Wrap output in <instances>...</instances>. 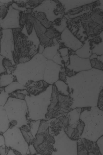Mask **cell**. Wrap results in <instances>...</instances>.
Here are the masks:
<instances>
[{
	"label": "cell",
	"mask_w": 103,
	"mask_h": 155,
	"mask_svg": "<svg viewBox=\"0 0 103 155\" xmlns=\"http://www.w3.org/2000/svg\"><path fill=\"white\" fill-rule=\"evenodd\" d=\"M61 42L65 47L74 51L81 48L83 43L75 36L67 27H66L60 35Z\"/></svg>",
	"instance_id": "cell-12"
},
{
	"label": "cell",
	"mask_w": 103,
	"mask_h": 155,
	"mask_svg": "<svg viewBox=\"0 0 103 155\" xmlns=\"http://www.w3.org/2000/svg\"><path fill=\"white\" fill-rule=\"evenodd\" d=\"M85 85L76 74L67 76L66 83L68 85L85 87L69 91L73 99L72 109L76 108L97 106L99 95L103 90V71L92 68L81 72Z\"/></svg>",
	"instance_id": "cell-1"
},
{
	"label": "cell",
	"mask_w": 103,
	"mask_h": 155,
	"mask_svg": "<svg viewBox=\"0 0 103 155\" xmlns=\"http://www.w3.org/2000/svg\"><path fill=\"white\" fill-rule=\"evenodd\" d=\"M4 57H2V59L1 58L0 62V74L6 73V71L4 67L3 63V59Z\"/></svg>",
	"instance_id": "cell-31"
},
{
	"label": "cell",
	"mask_w": 103,
	"mask_h": 155,
	"mask_svg": "<svg viewBox=\"0 0 103 155\" xmlns=\"http://www.w3.org/2000/svg\"><path fill=\"white\" fill-rule=\"evenodd\" d=\"M73 51L69 52V61L65 67V74L70 77L80 72L89 70L92 68L89 58H84L77 56Z\"/></svg>",
	"instance_id": "cell-6"
},
{
	"label": "cell",
	"mask_w": 103,
	"mask_h": 155,
	"mask_svg": "<svg viewBox=\"0 0 103 155\" xmlns=\"http://www.w3.org/2000/svg\"><path fill=\"white\" fill-rule=\"evenodd\" d=\"M19 24L21 28L22 29L24 25L25 24L28 19L27 14L22 11L19 13Z\"/></svg>",
	"instance_id": "cell-25"
},
{
	"label": "cell",
	"mask_w": 103,
	"mask_h": 155,
	"mask_svg": "<svg viewBox=\"0 0 103 155\" xmlns=\"http://www.w3.org/2000/svg\"><path fill=\"white\" fill-rule=\"evenodd\" d=\"M77 155H101L96 142L80 138L77 140Z\"/></svg>",
	"instance_id": "cell-9"
},
{
	"label": "cell",
	"mask_w": 103,
	"mask_h": 155,
	"mask_svg": "<svg viewBox=\"0 0 103 155\" xmlns=\"http://www.w3.org/2000/svg\"><path fill=\"white\" fill-rule=\"evenodd\" d=\"M4 89L5 91L10 94L17 90L26 89V88L17 81H16L4 87Z\"/></svg>",
	"instance_id": "cell-19"
},
{
	"label": "cell",
	"mask_w": 103,
	"mask_h": 155,
	"mask_svg": "<svg viewBox=\"0 0 103 155\" xmlns=\"http://www.w3.org/2000/svg\"><path fill=\"white\" fill-rule=\"evenodd\" d=\"M43 1L30 0L27 3V4L31 7H35L40 4Z\"/></svg>",
	"instance_id": "cell-30"
},
{
	"label": "cell",
	"mask_w": 103,
	"mask_h": 155,
	"mask_svg": "<svg viewBox=\"0 0 103 155\" xmlns=\"http://www.w3.org/2000/svg\"><path fill=\"white\" fill-rule=\"evenodd\" d=\"M63 67L52 60H48L45 70L43 80L50 85L59 80V74Z\"/></svg>",
	"instance_id": "cell-10"
},
{
	"label": "cell",
	"mask_w": 103,
	"mask_h": 155,
	"mask_svg": "<svg viewBox=\"0 0 103 155\" xmlns=\"http://www.w3.org/2000/svg\"><path fill=\"white\" fill-rule=\"evenodd\" d=\"M25 26L27 33L29 35H30L34 27L32 21L28 18L25 24Z\"/></svg>",
	"instance_id": "cell-26"
},
{
	"label": "cell",
	"mask_w": 103,
	"mask_h": 155,
	"mask_svg": "<svg viewBox=\"0 0 103 155\" xmlns=\"http://www.w3.org/2000/svg\"><path fill=\"white\" fill-rule=\"evenodd\" d=\"M97 106L100 109L103 111V90L99 95Z\"/></svg>",
	"instance_id": "cell-29"
},
{
	"label": "cell",
	"mask_w": 103,
	"mask_h": 155,
	"mask_svg": "<svg viewBox=\"0 0 103 155\" xmlns=\"http://www.w3.org/2000/svg\"><path fill=\"white\" fill-rule=\"evenodd\" d=\"M54 84L59 93L65 95H69L68 86L66 82L59 80Z\"/></svg>",
	"instance_id": "cell-18"
},
{
	"label": "cell",
	"mask_w": 103,
	"mask_h": 155,
	"mask_svg": "<svg viewBox=\"0 0 103 155\" xmlns=\"http://www.w3.org/2000/svg\"><path fill=\"white\" fill-rule=\"evenodd\" d=\"M17 81L16 76L12 74L6 73L0 74V87H5L13 82Z\"/></svg>",
	"instance_id": "cell-17"
},
{
	"label": "cell",
	"mask_w": 103,
	"mask_h": 155,
	"mask_svg": "<svg viewBox=\"0 0 103 155\" xmlns=\"http://www.w3.org/2000/svg\"><path fill=\"white\" fill-rule=\"evenodd\" d=\"M65 11L67 12L74 8L90 4L96 1L94 0H60Z\"/></svg>",
	"instance_id": "cell-15"
},
{
	"label": "cell",
	"mask_w": 103,
	"mask_h": 155,
	"mask_svg": "<svg viewBox=\"0 0 103 155\" xmlns=\"http://www.w3.org/2000/svg\"><path fill=\"white\" fill-rule=\"evenodd\" d=\"M22 30L21 28L12 30L14 43L13 58L16 65L28 62L39 51L33 42L28 40L27 37L22 33Z\"/></svg>",
	"instance_id": "cell-4"
},
{
	"label": "cell",
	"mask_w": 103,
	"mask_h": 155,
	"mask_svg": "<svg viewBox=\"0 0 103 155\" xmlns=\"http://www.w3.org/2000/svg\"><path fill=\"white\" fill-rule=\"evenodd\" d=\"M45 34L50 39L55 38L60 36L59 32L53 27L47 29Z\"/></svg>",
	"instance_id": "cell-23"
},
{
	"label": "cell",
	"mask_w": 103,
	"mask_h": 155,
	"mask_svg": "<svg viewBox=\"0 0 103 155\" xmlns=\"http://www.w3.org/2000/svg\"><path fill=\"white\" fill-rule=\"evenodd\" d=\"M73 101L70 95H64L58 92L57 100L48 111L50 118H55L65 115L70 111L72 110L71 106Z\"/></svg>",
	"instance_id": "cell-7"
},
{
	"label": "cell",
	"mask_w": 103,
	"mask_h": 155,
	"mask_svg": "<svg viewBox=\"0 0 103 155\" xmlns=\"http://www.w3.org/2000/svg\"><path fill=\"white\" fill-rule=\"evenodd\" d=\"M68 124V118L66 114L57 117L51 123V131L54 136L59 135Z\"/></svg>",
	"instance_id": "cell-14"
},
{
	"label": "cell",
	"mask_w": 103,
	"mask_h": 155,
	"mask_svg": "<svg viewBox=\"0 0 103 155\" xmlns=\"http://www.w3.org/2000/svg\"><path fill=\"white\" fill-rule=\"evenodd\" d=\"M102 71H103V70H102Z\"/></svg>",
	"instance_id": "cell-33"
},
{
	"label": "cell",
	"mask_w": 103,
	"mask_h": 155,
	"mask_svg": "<svg viewBox=\"0 0 103 155\" xmlns=\"http://www.w3.org/2000/svg\"><path fill=\"white\" fill-rule=\"evenodd\" d=\"M97 55L95 54H92L89 58L91 67L94 68L102 70L103 63L97 59Z\"/></svg>",
	"instance_id": "cell-21"
},
{
	"label": "cell",
	"mask_w": 103,
	"mask_h": 155,
	"mask_svg": "<svg viewBox=\"0 0 103 155\" xmlns=\"http://www.w3.org/2000/svg\"><path fill=\"white\" fill-rule=\"evenodd\" d=\"M32 16L40 22L42 21L47 18L45 13L41 12H39L36 13L34 14V16Z\"/></svg>",
	"instance_id": "cell-27"
},
{
	"label": "cell",
	"mask_w": 103,
	"mask_h": 155,
	"mask_svg": "<svg viewBox=\"0 0 103 155\" xmlns=\"http://www.w3.org/2000/svg\"><path fill=\"white\" fill-rule=\"evenodd\" d=\"M0 88L1 106H4L9 98L10 95L5 91L4 87Z\"/></svg>",
	"instance_id": "cell-24"
},
{
	"label": "cell",
	"mask_w": 103,
	"mask_h": 155,
	"mask_svg": "<svg viewBox=\"0 0 103 155\" xmlns=\"http://www.w3.org/2000/svg\"><path fill=\"white\" fill-rule=\"evenodd\" d=\"M33 57L28 62L16 65V68L12 74L17 81L25 86L28 81L43 80L44 75L48 59L46 58L35 59Z\"/></svg>",
	"instance_id": "cell-3"
},
{
	"label": "cell",
	"mask_w": 103,
	"mask_h": 155,
	"mask_svg": "<svg viewBox=\"0 0 103 155\" xmlns=\"http://www.w3.org/2000/svg\"><path fill=\"white\" fill-rule=\"evenodd\" d=\"M3 65L8 74H12L15 71L16 65L13 64L9 59L4 57L3 59Z\"/></svg>",
	"instance_id": "cell-20"
},
{
	"label": "cell",
	"mask_w": 103,
	"mask_h": 155,
	"mask_svg": "<svg viewBox=\"0 0 103 155\" xmlns=\"http://www.w3.org/2000/svg\"><path fill=\"white\" fill-rule=\"evenodd\" d=\"M29 94L26 89H20L16 91L9 94L10 97L25 100V97Z\"/></svg>",
	"instance_id": "cell-22"
},
{
	"label": "cell",
	"mask_w": 103,
	"mask_h": 155,
	"mask_svg": "<svg viewBox=\"0 0 103 155\" xmlns=\"http://www.w3.org/2000/svg\"><path fill=\"white\" fill-rule=\"evenodd\" d=\"M50 85L42 80L38 81H29L25 86L29 95L36 96L45 91Z\"/></svg>",
	"instance_id": "cell-13"
},
{
	"label": "cell",
	"mask_w": 103,
	"mask_h": 155,
	"mask_svg": "<svg viewBox=\"0 0 103 155\" xmlns=\"http://www.w3.org/2000/svg\"><path fill=\"white\" fill-rule=\"evenodd\" d=\"M27 15L28 18L33 23L34 28L39 39L40 44L45 47H50L52 46L54 43L53 39L49 38L45 34L47 29L40 21L32 16L31 14H27Z\"/></svg>",
	"instance_id": "cell-11"
},
{
	"label": "cell",
	"mask_w": 103,
	"mask_h": 155,
	"mask_svg": "<svg viewBox=\"0 0 103 155\" xmlns=\"http://www.w3.org/2000/svg\"><path fill=\"white\" fill-rule=\"evenodd\" d=\"M80 118L85 125L80 138L96 142L103 135V111L97 106L82 108Z\"/></svg>",
	"instance_id": "cell-2"
},
{
	"label": "cell",
	"mask_w": 103,
	"mask_h": 155,
	"mask_svg": "<svg viewBox=\"0 0 103 155\" xmlns=\"http://www.w3.org/2000/svg\"><path fill=\"white\" fill-rule=\"evenodd\" d=\"M55 138L56 145L54 148L56 151H59L60 154H77V140L71 139L65 133L64 130Z\"/></svg>",
	"instance_id": "cell-8"
},
{
	"label": "cell",
	"mask_w": 103,
	"mask_h": 155,
	"mask_svg": "<svg viewBox=\"0 0 103 155\" xmlns=\"http://www.w3.org/2000/svg\"><path fill=\"white\" fill-rule=\"evenodd\" d=\"M17 5L19 7H23L26 6V4L23 3H20L17 4Z\"/></svg>",
	"instance_id": "cell-32"
},
{
	"label": "cell",
	"mask_w": 103,
	"mask_h": 155,
	"mask_svg": "<svg viewBox=\"0 0 103 155\" xmlns=\"http://www.w3.org/2000/svg\"><path fill=\"white\" fill-rule=\"evenodd\" d=\"M81 108L73 109L66 114L68 118V124L64 131L73 140H77L80 138L84 130V124L80 118Z\"/></svg>",
	"instance_id": "cell-5"
},
{
	"label": "cell",
	"mask_w": 103,
	"mask_h": 155,
	"mask_svg": "<svg viewBox=\"0 0 103 155\" xmlns=\"http://www.w3.org/2000/svg\"><path fill=\"white\" fill-rule=\"evenodd\" d=\"M0 15L2 20L3 19L6 17L8 13V7L5 5L0 6Z\"/></svg>",
	"instance_id": "cell-28"
},
{
	"label": "cell",
	"mask_w": 103,
	"mask_h": 155,
	"mask_svg": "<svg viewBox=\"0 0 103 155\" xmlns=\"http://www.w3.org/2000/svg\"><path fill=\"white\" fill-rule=\"evenodd\" d=\"M78 56L83 58H89L92 54L90 41L86 40L82 46L75 52Z\"/></svg>",
	"instance_id": "cell-16"
}]
</instances>
